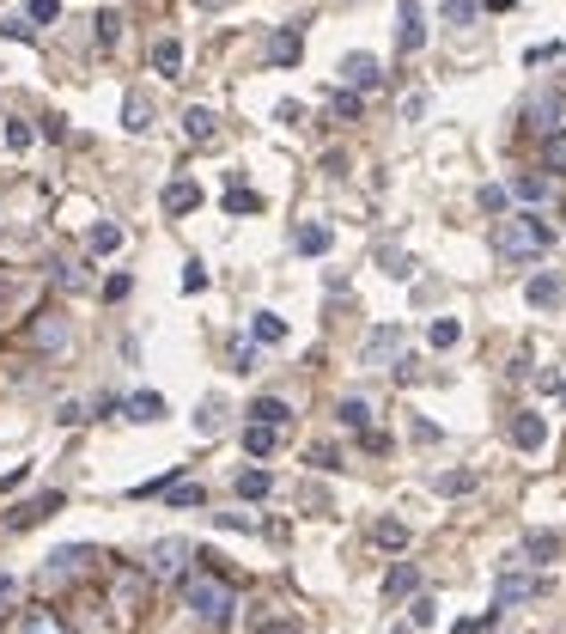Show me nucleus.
<instances>
[{
  "mask_svg": "<svg viewBox=\"0 0 566 634\" xmlns=\"http://www.w3.org/2000/svg\"><path fill=\"white\" fill-rule=\"evenodd\" d=\"M31 342H37V348H49V354H67V323L55 312H43L31 323Z\"/></svg>",
  "mask_w": 566,
  "mask_h": 634,
  "instance_id": "f8f14e48",
  "label": "nucleus"
},
{
  "mask_svg": "<svg viewBox=\"0 0 566 634\" xmlns=\"http://www.w3.org/2000/svg\"><path fill=\"white\" fill-rule=\"evenodd\" d=\"M335 122H360V98H354V92H335Z\"/></svg>",
  "mask_w": 566,
  "mask_h": 634,
  "instance_id": "a19ab883",
  "label": "nucleus"
},
{
  "mask_svg": "<svg viewBox=\"0 0 566 634\" xmlns=\"http://www.w3.org/2000/svg\"><path fill=\"white\" fill-rule=\"evenodd\" d=\"M92 562H104L98 549H86V543H67V549H55L49 562H43V586H67V580H79Z\"/></svg>",
  "mask_w": 566,
  "mask_h": 634,
  "instance_id": "20e7f679",
  "label": "nucleus"
},
{
  "mask_svg": "<svg viewBox=\"0 0 566 634\" xmlns=\"http://www.w3.org/2000/svg\"><path fill=\"white\" fill-rule=\"evenodd\" d=\"M6 146H12V153H25V146H31V129H25V122H12V129H6Z\"/></svg>",
  "mask_w": 566,
  "mask_h": 634,
  "instance_id": "09e8293b",
  "label": "nucleus"
},
{
  "mask_svg": "<svg viewBox=\"0 0 566 634\" xmlns=\"http://www.w3.org/2000/svg\"><path fill=\"white\" fill-rule=\"evenodd\" d=\"M104 299L116 305V299H129V275H110V287H104Z\"/></svg>",
  "mask_w": 566,
  "mask_h": 634,
  "instance_id": "8fccbe9b",
  "label": "nucleus"
},
{
  "mask_svg": "<svg viewBox=\"0 0 566 634\" xmlns=\"http://www.w3.org/2000/svg\"><path fill=\"white\" fill-rule=\"evenodd\" d=\"M122 129H129V135H146V129H153V104H146L140 92L122 98Z\"/></svg>",
  "mask_w": 566,
  "mask_h": 634,
  "instance_id": "dca6fc26",
  "label": "nucleus"
},
{
  "mask_svg": "<svg viewBox=\"0 0 566 634\" xmlns=\"http://www.w3.org/2000/svg\"><path fill=\"white\" fill-rule=\"evenodd\" d=\"M524 299H530V305H561V275H530Z\"/></svg>",
  "mask_w": 566,
  "mask_h": 634,
  "instance_id": "5701e85b",
  "label": "nucleus"
},
{
  "mask_svg": "<svg viewBox=\"0 0 566 634\" xmlns=\"http://www.w3.org/2000/svg\"><path fill=\"white\" fill-rule=\"evenodd\" d=\"M481 208H487V213H505V189H500V183H487V189H481Z\"/></svg>",
  "mask_w": 566,
  "mask_h": 634,
  "instance_id": "49530a36",
  "label": "nucleus"
},
{
  "mask_svg": "<svg viewBox=\"0 0 566 634\" xmlns=\"http://www.w3.org/2000/svg\"><path fill=\"white\" fill-rule=\"evenodd\" d=\"M408 622H414V629H433V622H438V604L414 592V604H408Z\"/></svg>",
  "mask_w": 566,
  "mask_h": 634,
  "instance_id": "f704fd0d",
  "label": "nucleus"
},
{
  "mask_svg": "<svg viewBox=\"0 0 566 634\" xmlns=\"http://www.w3.org/2000/svg\"><path fill=\"white\" fill-rule=\"evenodd\" d=\"M196 549L183 543V537H165V543H153L146 549V580H171V573H183V562H189Z\"/></svg>",
  "mask_w": 566,
  "mask_h": 634,
  "instance_id": "39448f33",
  "label": "nucleus"
},
{
  "mask_svg": "<svg viewBox=\"0 0 566 634\" xmlns=\"http://www.w3.org/2000/svg\"><path fill=\"white\" fill-rule=\"evenodd\" d=\"M153 68L165 73V79H177V68H183V43H171V37H165V43L153 49Z\"/></svg>",
  "mask_w": 566,
  "mask_h": 634,
  "instance_id": "c756f323",
  "label": "nucleus"
},
{
  "mask_svg": "<svg viewBox=\"0 0 566 634\" xmlns=\"http://www.w3.org/2000/svg\"><path fill=\"white\" fill-rule=\"evenodd\" d=\"M201 562H207V567L183 573V604L196 610V622H201L207 634H220L226 622H232V610H237V586L220 573V567H213L220 555H201Z\"/></svg>",
  "mask_w": 566,
  "mask_h": 634,
  "instance_id": "f257e3e1",
  "label": "nucleus"
},
{
  "mask_svg": "<svg viewBox=\"0 0 566 634\" xmlns=\"http://www.w3.org/2000/svg\"><path fill=\"white\" fill-rule=\"evenodd\" d=\"M299 55H304V37L293 31V25H287V31H274V43H268V62H274V68H293Z\"/></svg>",
  "mask_w": 566,
  "mask_h": 634,
  "instance_id": "ddd939ff",
  "label": "nucleus"
},
{
  "mask_svg": "<svg viewBox=\"0 0 566 634\" xmlns=\"http://www.w3.org/2000/svg\"><path fill=\"white\" fill-rule=\"evenodd\" d=\"M183 135H189L196 146H207V141H213V110L189 104V110H183Z\"/></svg>",
  "mask_w": 566,
  "mask_h": 634,
  "instance_id": "f3484780",
  "label": "nucleus"
},
{
  "mask_svg": "<svg viewBox=\"0 0 566 634\" xmlns=\"http://www.w3.org/2000/svg\"><path fill=\"white\" fill-rule=\"evenodd\" d=\"M92 25H98V43H104V49H110V43L122 37V13H98Z\"/></svg>",
  "mask_w": 566,
  "mask_h": 634,
  "instance_id": "ea45409f",
  "label": "nucleus"
},
{
  "mask_svg": "<svg viewBox=\"0 0 566 634\" xmlns=\"http://www.w3.org/2000/svg\"><path fill=\"white\" fill-rule=\"evenodd\" d=\"M371 543H384V549H408V525H402V519H378V525H371Z\"/></svg>",
  "mask_w": 566,
  "mask_h": 634,
  "instance_id": "bb28decb",
  "label": "nucleus"
},
{
  "mask_svg": "<svg viewBox=\"0 0 566 634\" xmlns=\"http://www.w3.org/2000/svg\"><path fill=\"white\" fill-rule=\"evenodd\" d=\"M561 116H566V104L554 98V92H542V98L530 104V129H536V135H561V129H566Z\"/></svg>",
  "mask_w": 566,
  "mask_h": 634,
  "instance_id": "1a4fd4ad",
  "label": "nucleus"
},
{
  "mask_svg": "<svg viewBox=\"0 0 566 634\" xmlns=\"http://www.w3.org/2000/svg\"><path fill=\"white\" fill-rule=\"evenodd\" d=\"M536 598H548V580H542V573H524V555H505L500 580H494V604L512 610V604H536Z\"/></svg>",
  "mask_w": 566,
  "mask_h": 634,
  "instance_id": "7ed1b4c3",
  "label": "nucleus"
},
{
  "mask_svg": "<svg viewBox=\"0 0 566 634\" xmlns=\"http://www.w3.org/2000/svg\"><path fill=\"white\" fill-rule=\"evenodd\" d=\"M213 525H220V530H250L256 519H250V513H213Z\"/></svg>",
  "mask_w": 566,
  "mask_h": 634,
  "instance_id": "a18cd8bd",
  "label": "nucleus"
},
{
  "mask_svg": "<svg viewBox=\"0 0 566 634\" xmlns=\"http://www.w3.org/2000/svg\"><path fill=\"white\" fill-rule=\"evenodd\" d=\"M420 43H427V25H420V6H414V0H402V25H396V49H402V55H414V49H420Z\"/></svg>",
  "mask_w": 566,
  "mask_h": 634,
  "instance_id": "9b49d317",
  "label": "nucleus"
},
{
  "mask_svg": "<svg viewBox=\"0 0 566 634\" xmlns=\"http://www.w3.org/2000/svg\"><path fill=\"white\" fill-rule=\"evenodd\" d=\"M244 415H250V421H268V427L293 421V409H287V403H280V396H256V403H250V409H244Z\"/></svg>",
  "mask_w": 566,
  "mask_h": 634,
  "instance_id": "412c9836",
  "label": "nucleus"
},
{
  "mask_svg": "<svg viewBox=\"0 0 566 634\" xmlns=\"http://www.w3.org/2000/svg\"><path fill=\"white\" fill-rule=\"evenodd\" d=\"M396 354H402V323H384V330L366 336V354H360V360H366V366H390Z\"/></svg>",
  "mask_w": 566,
  "mask_h": 634,
  "instance_id": "423d86ee",
  "label": "nucleus"
},
{
  "mask_svg": "<svg viewBox=\"0 0 566 634\" xmlns=\"http://www.w3.org/2000/svg\"><path fill=\"white\" fill-rule=\"evenodd\" d=\"M512 446H518V452H542V446H548V421L530 415V409L512 415Z\"/></svg>",
  "mask_w": 566,
  "mask_h": 634,
  "instance_id": "6e6552de",
  "label": "nucleus"
},
{
  "mask_svg": "<svg viewBox=\"0 0 566 634\" xmlns=\"http://www.w3.org/2000/svg\"><path fill=\"white\" fill-rule=\"evenodd\" d=\"M226 213H262V196L244 189V183H232V189H226Z\"/></svg>",
  "mask_w": 566,
  "mask_h": 634,
  "instance_id": "7c9ffc66",
  "label": "nucleus"
},
{
  "mask_svg": "<svg viewBox=\"0 0 566 634\" xmlns=\"http://www.w3.org/2000/svg\"><path fill=\"white\" fill-rule=\"evenodd\" d=\"M116 245H122V226H110V220L86 232V250H92V256H110V250H116Z\"/></svg>",
  "mask_w": 566,
  "mask_h": 634,
  "instance_id": "393cba45",
  "label": "nucleus"
},
{
  "mask_svg": "<svg viewBox=\"0 0 566 634\" xmlns=\"http://www.w3.org/2000/svg\"><path fill=\"white\" fill-rule=\"evenodd\" d=\"M0 31H6V37H19V43H25V37H31V19H0Z\"/></svg>",
  "mask_w": 566,
  "mask_h": 634,
  "instance_id": "3c124183",
  "label": "nucleus"
},
{
  "mask_svg": "<svg viewBox=\"0 0 566 634\" xmlns=\"http://www.w3.org/2000/svg\"><path fill=\"white\" fill-rule=\"evenodd\" d=\"M244 452H250V458H268V452H274V427L250 421V427H244Z\"/></svg>",
  "mask_w": 566,
  "mask_h": 634,
  "instance_id": "b1692460",
  "label": "nucleus"
},
{
  "mask_svg": "<svg viewBox=\"0 0 566 634\" xmlns=\"http://www.w3.org/2000/svg\"><path fill=\"white\" fill-rule=\"evenodd\" d=\"M341 79H347V86H371V79H378V62H371L366 49H354V55L341 62Z\"/></svg>",
  "mask_w": 566,
  "mask_h": 634,
  "instance_id": "a211bd4d",
  "label": "nucleus"
},
{
  "mask_svg": "<svg viewBox=\"0 0 566 634\" xmlns=\"http://www.w3.org/2000/svg\"><path fill=\"white\" fill-rule=\"evenodd\" d=\"M122 409H129V421H165V396L159 390H134Z\"/></svg>",
  "mask_w": 566,
  "mask_h": 634,
  "instance_id": "4468645a",
  "label": "nucleus"
},
{
  "mask_svg": "<svg viewBox=\"0 0 566 634\" xmlns=\"http://www.w3.org/2000/svg\"><path fill=\"white\" fill-rule=\"evenodd\" d=\"M414 592H420V573H414L408 562H396L390 573H384V598H414Z\"/></svg>",
  "mask_w": 566,
  "mask_h": 634,
  "instance_id": "2eb2a0df",
  "label": "nucleus"
},
{
  "mask_svg": "<svg viewBox=\"0 0 566 634\" xmlns=\"http://www.w3.org/2000/svg\"><path fill=\"white\" fill-rule=\"evenodd\" d=\"M201 6H220V0H201Z\"/></svg>",
  "mask_w": 566,
  "mask_h": 634,
  "instance_id": "5fc2aeb1",
  "label": "nucleus"
},
{
  "mask_svg": "<svg viewBox=\"0 0 566 634\" xmlns=\"http://www.w3.org/2000/svg\"><path fill=\"white\" fill-rule=\"evenodd\" d=\"M256 360H262L256 342H232V366H237V372H256Z\"/></svg>",
  "mask_w": 566,
  "mask_h": 634,
  "instance_id": "79ce46f5",
  "label": "nucleus"
},
{
  "mask_svg": "<svg viewBox=\"0 0 566 634\" xmlns=\"http://www.w3.org/2000/svg\"><path fill=\"white\" fill-rule=\"evenodd\" d=\"M12 592H19V580H6V573H0V604H12Z\"/></svg>",
  "mask_w": 566,
  "mask_h": 634,
  "instance_id": "603ef678",
  "label": "nucleus"
},
{
  "mask_svg": "<svg viewBox=\"0 0 566 634\" xmlns=\"http://www.w3.org/2000/svg\"><path fill=\"white\" fill-rule=\"evenodd\" d=\"M250 330H256V342H280V336H287V323H280L274 312H256V323H250Z\"/></svg>",
  "mask_w": 566,
  "mask_h": 634,
  "instance_id": "c9c22d12",
  "label": "nucleus"
},
{
  "mask_svg": "<svg viewBox=\"0 0 566 634\" xmlns=\"http://www.w3.org/2000/svg\"><path fill=\"white\" fill-rule=\"evenodd\" d=\"M165 506H177V513L207 506V488H201V482H171V488H165Z\"/></svg>",
  "mask_w": 566,
  "mask_h": 634,
  "instance_id": "4be33fe9",
  "label": "nucleus"
},
{
  "mask_svg": "<svg viewBox=\"0 0 566 634\" xmlns=\"http://www.w3.org/2000/svg\"><path fill=\"white\" fill-rule=\"evenodd\" d=\"M378 263H384V275H396V281H408V256H402V250H384Z\"/></svg>",
  "mask_w": 566,
  "mask_h": 634,
  "instance_id": "c03bdc74",
  "label": "nucleus"
},
{
  "mask_svg": "<svg viewBox=\"0 0 566 634\" xmlns=\"http://www.w3.org/2000/svg\"><path fill=\"white\" fill-rule=\"evenodd\" d=\"M189 208H201V189H196V183H183V177L165 183V213H189Z\"/></svg>",
  "mask_w": 566,
  "mask_h": 634,
  "instance_id": "6ab92c4d",
  "label": "nucleus"
},
{
  "mask_svg": "<svg viewBox=\"0 0 566 634\" xmlns=\"http://www.w3.org/2000/svg\"><path fill=\"white\" fill-rule=\"evenodd\" d=\"M512 196H524V202H542V196H548V177H512Z\"/></svg>",
  "mask_w": 566,
  "mask_h": 634,
  "instance_id": "473e14b6",
  "label": "nucleus"
},
{
  "mask_svg": "<svg viewBox=\"0 0 566 634\" xmlns=\"http://www.w3.org/2000/svg\"><path fill=\"white\" fill-rule=\"evenodd\" d=\"M25 19H31V25H55V19H62V0H31Z\"/></svg>",
  "mask_w": 566,
  "mask_h": 634,
  "instance_id": "4c0bfd02",
  "label": "nucleus"
},
{
  "mask_svg": "<svg viewBox=\"0 0 566 634\" xmlns=\"http://www.w3.org/2000/svg\"><path fill=\"white\" fill-rule=\"evenodd\" d=\"M475 488V470H445L438 476V494H469Z\"/></svg>",
  "mask_w": 566,
  "mask_h": 634,
  "instance_id": "e433bc0d",
  "label": "nucleus"
},
{
  "mask_svg": "<svg viewBox=\"0 0 566 634\" xmlns=\"http://www.w3.org/2000/svg\"><path fill=\"white\" fill-rule=\"evenodd\" d=\"M554 555H561V537L554 530H530L524 537V562H554Z\"/></svg>",
  "mask_w": 566,
  "mask_h": 634,
  "instance_id": "aec40b11",
  "label": "nucleus"
},
{
  "mask_svg": "<svg viewBox=\"0 0 566 634\" xmlns=\"http://www.w3.org/2000/svg\"><path fill=\"white\" fill-rule=\"evenodd\" d=\"M335 415H341V427H360V433H366V421H371V409L360 403V396H341V409H335Z\"/></svg>",
  "mask_w": 566,
  "mask_h": 634,
  "instance_id": "2f4dec72",
  "label": "nucleus"
},
{
  "mask_svg": "<svg viewBox=\"0 0 566 634\" xmlns=\"http://www.w3.org/2000/svg\"><path fill=\"white\" fill-rule=\"evenodd\" d=\"M0 634H67V622L55 616V610H19Z\"/></svg>",
  "mask_w": 566,
  "mask_h": 634,
  "instance_id": "0eeeda50",
  "label": "nucleus"
},
{
  "mask_svg": "<svg viewBox=\"0 0 566 634\" xmlns=\"http://www.w3.org/2000/svg\"><path fill=\"white\" fill-rule=\"evenodd\" d=\"M49 513H62V494H55V488L37 494V500H25V506L6 519V530H25V525H37V519H49Z\"/></svg>",
  "mask_w": 566,
  "mask_h": 634,
  "instance_id": "9d476101",
  "label": "nucleus"
},
{
  "mask_svg": "<svg viewBox=\"0 0 566 634\" xmlns=\"http://www.w3.org/2000/svg\"><path fill=\"white\" fill-rule=\"evenodd\" d=\"M427 342H433V348H457V342H463V323H457V317H433Z\"/></svg>",
  "mask_w": 566,
  "mask_h": 634,
  "instance_id": "cd10ccee",
  "label": "nucleus"
},
{
  "mask_svg": "<svg viewBox=\"0 0 566 634\" xmlns=\"http://www.w3.org/2000/svg\"><path fill=\"white\" fill-rule=\"evenodd\" d=\"M548 245H554V232H548V220H536V213H505L500 226H494L500 263H536Z\"/></svg>",
  "mask_w": 566,
  "mask_h": 634,
  "instance_id": "f03ea898",
  "label": "nucleus"
},
{
  "mask_svg": "<svg viewBox=\"0 0 566 634\" xmlns=\"http://www.w3.org/2000/svg\"><path fill=\"white\" fill-rule=\"evenodd\" d=\"M201 287H207V269L189 263V269H183V293H201Z\"/></svg>",
  "mask_w": 566,
  "mask_h": 634,
  "instance_id": "de8ad7c7",
  "label": "nucleus"
},
{
  "mask_svg": "<svg viewBox=\"0 0 566 634\" xmlns=\"http://www.w3.org/2000/svg\"><path fill=\"white\" fill-rule=\"evenodd\" d=\"M220 421H226V403H220V396H207V403H201V415H196V427H201V433H220Z\"/></svg>",
  "mask_w": 566,
  "mask_h": 634,
  "instance_id": "72a5a7b5",
  "label": "nucleus"
},
{
  "mask_svg": "<svg viewBox=\"0 0 566 634\" xmlns=\"http://www.w3.org/2000/svg\"><path fill=\"white\" fill-rule=\"evenodd\" d=\"M256 634H299L293 622H268V629H256Z\"/></svg>",
  "mask_w": 566,
  "mask_h": 634,
  "instance_id": "864d4df0",
  "label": "nucleus"
},
{
  "mask_svg": "<svg viewBox=\"0 0 566 634\" xmlns=\"http://www.w3.org/2000/svg\"><path fill=\"white\" fill-rule=\"evenodd\" d=\"M323 250H329V226H323V220L299 226V256H323Z\"/></svg>",
  "mask_w": 566,
  "mask_h": 634,
  "instance_id": "a878e982",
  "label": "nucleus"
},
{
  "mask_svg": "<svg viewBox=\"0 0 566 634\" xmlns=\"http://www.w3.org/2000/svg\"><path fill=\"white\" fill-rule=\"evenodd\" d=\"M481 13V0H445V25H469Z\"/></svg>",
  "mask_w": 566,
  "mask_h": 634,
  "instance_id": "58836bf2",
  "label": "nucleus"
},
{
  "mask_svg": "<svg viewBox=\"0 0 566 634\" xmlns=\"http://www.w3.org/2000/svg\"><path fill=\"white\" fill-rule=\"evenodd\" d=\"M268 488H274L268 470H237V500H262Z\"/></svg>",
  "mask_w": 566,
  "mask_h": 634,
  "instance_id": "c85d7f7f",
  "label": "nucleus"
},
{
  "mask_svg": "<svg viewBox=\"0 0 566 634\" xmlns=\"http://www.w3.org/2000/svg\"><path fill=\"white\" fill-rule=\"evenodd\" d=\"M494 622H500V604H494L487 616H469V622H457V629H451V634H481V629H494Z\"/></svg>",
  "mask_w": 566,
  "mask_h": 634,
  "instance_id": "37998d69",
  "label": "nucleus"
}]
</instances>
